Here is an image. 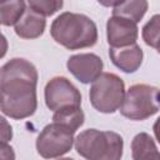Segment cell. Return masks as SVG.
Wrapping results in <instances>:
<instances>
[{
    "mask_svg": "<svg viewBox=\"0 0 160 160\" xmlns=\"http://www.w3.org/2000/svg\"><path fill=\"white\" fill-rule=\"evenodd\" d=\"M84 120H85V115L80 106H71V108L61 109V110L55 111L52 115V121L69 128L74 132H76V130L84 124Z\"/></svg>",
    "mask_w": 160,
    "mask_h": 160,
    "instance_id": "cell-14",
    "label": "cell"
},
{
    "mask_svg": "<svg viewBox=\"0 0 160 160\" xmlns=\"http://www.w3.org/2000/svg\"><path fill=\"white\" fill-rule=\"evenodd\" d=\"M28 4L36 12L44 16H51L62 8L64 0H28Z\"/></svg>",
    "mask_w": 160,
    "mask_h": 160,
    "instance_id": "cell-17",
    "label": "cell"
},
{
    "mask_svg": "<svg viewBox=\"0 0 160 160\" xmlns=\"http://www.w3.org/2000/svg\"><path fill=\"white\" fill-rule=\"evenodd\" d=\"M44 95L46 106L54 112L61 109L81 105L80 91L64 76H55L50 79L45 86Z\"/></svg>",
    "mask_w": 160,
    "mask_h": 160,
    "instance_id": "cell-7",
    "label": "cell"
},
{
    "mask_svg": "<svg viewBox=\"0 0 160 160\" xmlns=\"http://www.w3.org/2000/svg\"><path fill=\"white\" fill-rule=\"evenodd\" d=\"M46 26L45 16L28 8L20 20L15 24V34L21 39H36L42 35Z\"/></svg>",
    "mask_w": 160,
    "mask_h": 160,
    "instance_id": "cell-11",
    "label": "cell"
},
{
    "mask_svg": "<svg viewBox=\"0 0 160 160\" xmlns=\"http://www.w3.org/2000/svg\"><path fill=\"white\" fill-rule=\"evenodd\" d=\"M148 8V0H124L121 4L114 8L112 15L122 16L135 22H139L146 14Z\"/></svg>",
    "mask_w": 160,
    "mask_h": 160,
    "instance_id": "cell-13",
    "label": "cell"
},
{
    "mask_svg": "<svg viewBox=\"0 0 160 160\" xmlns=\"http://www.w3.org/2000/svg\"><path fill=\"white\" fill-rule=\"evenodd\" d=\"M109 56L111 62L120 69L121 71L126 74L135 72L141 62H142V50L141 48L135 42L128 46H120V48H110Z\"/></svg>",
    "mask_w": 160,
    "mask_h": 160,
    "instance_id": "cell-10",
    "label": "cell"
},
{
    "mask_svg": "<svg viewBox=\"0 0 160 160\" xmlns=\"http://www.w3.org/2000/svg\"><path fill=\"white\" fill-rule=\"evenodd\" d=\"M0 4V19L4 26L15 25L26 10L25 0H5Z\"/></svg>",
    "mask_w": 160,
    "mask_h": 160,
    "instance_id": "cell-15",
    "label": "cell"
},
{
    "mask_svg": "<svg viewBox=\"0 0 160 160\" xmlns=\"http://www.w3.org/2000/svg\"><path fill=\"white\" fill-rule=\"evenodd\" d=\"M74 134L75 132L69 128L52 121L38 135V154L45 159H55L68 154L75 142Z\"/></svg>",
    "mask_w": 160,
    "mask_h": 160,
    "instance_id": "cell-6",
    "label": "cell"
},
{
    "mask_svg": "<svg viewBox=\"0 0 160 160\" xmlns=\"http://www.w3.org/2000/svg\"><path fill=\"white\" fill-rule=\"evenodd\" d=\"M124 0H98V2L100 4V5H102V6H105V8H115V6H118L119 4H121Z\"/></svg>",
    "mask_w": 160,
    "mask_h": 160,
    "instance_id": "cell-19",
    "label": "cell"
},
{
    "mask_svg": "<svg viewBox=\"0 0 160 160\" xmlns=\"http://www.w3.org/2000/svg\"><path fill=\"white\" fill-rule=\"evenodd\" d=\"M1 126H2V131H1V142H8L9 140H11L12 136V131H11V126L6 122L5 118H1Z\"/></svg>",
    "mask_w": 160,
    "mask_h": 160,
    "instance_id": "cell-18",
    "label": "cell"
},
{
    "mask_svg": "<svg viewBox=\"0 0 160 160\" xmlns=\"http://www.w3.org/2000/svg\"><path fill=\"white\" fill-rule=\"evenodd\" d=\"M141 36L148 46L154 49L158 48L160 44V14L151 16V19L142 26Z\"/></svg>",
    "mask_w": 160,
    "mask_h": 160,
    "instance_id": "cell-16",
    "label": "cell"
},
{
    "mask_svg": "<svg viewBox=\"0 0 160 160\" xmlns=\"http://www.w3.org/2000/svg\"><path fill=\"white\" fill-rule=\"evenodd\" d=\"M38 70L22 58H14L1 66V112L15 120L25 119L36 111Z\"/></svg>",
    "mask_w": 160,
    "mask_h": 160,
    "instance_id": "cell-1",
    "label": "cell"
},
{
    "mask_svg": "<svg viewBox=\"0 0 160 160\" xmlns=\"http://www.w3.org/2000/svg\"><path fill=\"white\" fill-rule=\"evenodd\" d=\"M2 1H5V0H0V2H2Z\"/></svg>",
    "mask_w": 160,
    "mask_h": 160,
    "instance_id": "cell-22",
    "label": "cell"
},
{
    "mask_svg": "<svg viewBox=\"0 0 160 160\" xmlns=\"http://www.w3.org/2000/svg\"><path fill=\"white\" fill-rule=\"evenodd\" d=\"M131 156L134 160L160 159V152L154 139L148 132H139L131 141Z\"/></svg>",
    "mask_w": 160,
    "mask_h": 160,
    "instance_id": "cell-12",
    "label": "cell"
},
{
    "mask_svg": "<svg viewBox=\"0 0 160 160\" xmlns=\"http://www.w3.org/2000/svg\"><path fill=\"white\" fill-rule=\"evenodd\" d=\"M76 152L89 160H120L124 140L114 131L88 129L75 138Z\"/></svg>",
    "mask_w": 160,
    "mask_h": 160,
    "instance_id": "cell-3",
    "label": "cell"
},
{
    "mask_svg": "<svg viewBox=\"0 0 160 160\" xmlns=\"http://www.w3.org/2000/svg\"><path fill=\"white\" fill-rule=\"evenodd\" d=\"M138 22L112 15L106 22V38L111 48H120L135 44L139 36Z\"/></svg>",
    "mask_w": 160,
    "mask_h": 160,
    "instance_id": "cell-9",
    "label": "cell"
},
{
    "mask_svg": "<svg viewBox=\"0 0 160 160\" xmlns=\"http://www.w3.org/2000/svg\"><path fill=\"white\" fill-rule=\"evenodd\" d=\"M160 110V89L148 84H135L125 92L120 114L130 120H145Z\"/></svg>",
    "mask_w": 160,
    "mask_h": 160,
    "instance_id": "cell-4",
    "label": "cell"
},
{
    "mask_svg": "<svg viewBox=\"0 0 160 160\" xmlns=\"http://www.w3.org/2000/svg\"><path fill=\"white\" fill-rule=\"evenodd\" d=\"M51 38L69 50L91 48L98 41L96 24L86 15L65 11L50 26Z\"/></svg>",
    "mask_w": 160,
    "mask_h": 160,
    "instance_id": "cell-2",
    "label": "cell"
},
{
    "mask_svg": "<svg viewBox=\"0 0 160 160\" xmlns=\"http://www.w3.org/2000/svg\"><path fill=\"white\" fill-rule=\"evenodd\" d=\"M152 130H154V135H155L158 142L160 144V116H159V118L156 119V121L154 122V125H152Z\"/></svg>",
    "mask_w": 160,
    "mask_h": 160,
    "instance_id": "cell-20",
    "label": "cell"
},
{
    "mask_svg": "<svg viewBox=\"0 0 160 160\" xmlns=\"http://www.w3.org/2000/svg\"><path fill=\"white\" fill-rule=\"evenodd\" d=\"M156 51H158V52H159V54H160V44H159V45H158V48H156Z\"/></svg>",
    "mask_w": 160,
    "mask_h": 160,
    "instance_id": "cell-21",
    "label": "cell"
},
{
    "mask_svg": "<svg viewBox=\"0 0 160 160\" xmlns=\"http://www.w3.org/2000/svg\"><path fill=\"white\" fill-rule=\"evenodd\" d=\"M125 96V84L112 72H101L92 81L89 98L92 108L99 112L112 114L120 109Z\"/></svg>",
    "mask_w": 160,
    "mask_h": 160,
    "instance_id": "cell-5",
    "label": "cell"
},
{
    "mask_svg": "<svg viewBox=\"0 0 160 160\" xmlns=\"http://www.w3.org/2000/svg\"><path fill=\"white\" fill-rule=\"evenodd\" d=\"M68 70L82 84H90L98 79L102 71V60L92 52L76 54L68 59Z\"/></svg>",
    "mask_w": 160,
    "mask_h": 160,
    "instance_id": "cell-8",
    "label": "cell"
}]
</instances>
